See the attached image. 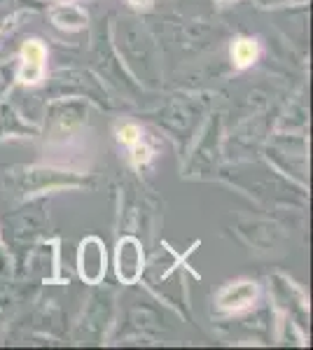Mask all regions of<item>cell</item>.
<instances>
[{
    "label": "cell",
    "instance_id": "8",
    "mask_svg": "<svg viewBox=\"0 0 313 350\" xmlns=\"http://www.w3.org/2000/svg\"><path fill=\"white\" fill-rule=\"evenodd\" d=\"M140 135H143V133H140V129L136 126V124H124V126L117 131L119 143H122V145H129V148H131L134 143H138Z\"/></svg>",
    "mask_w": 313,
    "mask_h": 350
},
{
    "label": "cell",
    "instance_id": "5",
    "mask_svg": "<svg viewBox=\"0 0 313 350\" xmlns=\"http://www.w3.org/2000/svg\"><path fill=\"white\" fill-rule=\"evenodd\" d=\"M49 19L54 26L64 28V31H79L87 26V12L79 10L77 5H54L49 10Z\"/></svg>",
    "mask_w": 313,
    "mask_h": 350
},
{
    "label": "cell",
    "instance_id": "9",
    "mask_svg": "<svg viewBox=\"0 0 313 350\" xmlns=\"http://www.w3.org/2000/svg\"><path fill=\"white\" fill-rule=\"evenodd\" d=\"M131 5H136V8H150L152 0H129Z\"/></svg>",
    "mask_w": 313,
    "mask_h": 350
},
{
    "label": "cell",
    "instance_id": "1",
    "mask_svg": "<svg viewBox=\"0 0 313 350\" xmlns=\"http://www.w3.org/2000/svg\"><path fill=\"white\" fill-rule=\"evenodd\" d=\"M108 267V257H105V245L101 239L89 236L79 243V252H77V271L79 278L89 285H99L105 275Z\"/></svg>",
    "mask_w": 313,
    "mask_h": 350
},
{
    "label": "cell",
    "instance_id": "7",
    "mask_svg": "<svg viewBox=\"0 0 313 350\" xmlns=\"http://www.w3.org/2000/svg\"><path fill=\"white\" fill-rule=\"evenodd\" d=\"M150 159H152L150 145H145L143 140L131 145V161H134L136 166H145V163H150Z\"/></svg>",
    "mask_w": 313,
    "mask_h": 350
},
{
    "label": "cell",
    "instance_id": "3",
    "mask_svg": "<svg viewBox=\"0 0 313 350\" xmlns=\"http://www.w3.org/2000/svg\"><path fill=\"white\" fill-rule=\"evenodd\" d=\"M45 59H47L45 44L40 40H28L21 49L19 80L24 84H38L45 75Z\"/></svg>",
    "mask_w": 313,
    "mask_h": 350
},
{
    "label": "cell",
    "instance_id": "6",
    "mask_svg": "<svg viewBox=\"0 0 313 350\" xmlns=\"http://www.w3.org/2000/svg\"><path fill=\"white\" fill-rule=\"evenodd\" d=\"M258 54H260V47H258V40L253 38H238L231 44V61H234L236 68H248L258 61Z\"/></svg>",
    "mask_w": 313,
    "mask_h": 350
},
{
    "label": "cell",
    "instance_id": "4",
    "mask_svg": "<svg viewBox=\"0 0 313 350\" xmlns=\"http://www.w3.org/2000/svg\"><path fill=\"white\" fill-rule=\"evenodd\" d=\"M258 297V285L250 283V280H238V283H229L222 287L218 295V306L222 310H243Z\"/></svg>",
    "mask_w": 313,
    "mask_h": 350
},
{
    "label": "cell",
    "instance_id": "2",
    "mask_svg": "<svg viewBox=\"0 0 313 350\" xmlns=\"http://www.w3.org/2000/svg\"><path fill=\"white\" fill-rule=\"evenodd\" d=\"M117 275L122 283L134 285L143 273V250L136 239H122L117 243Z\"/></svg>",
    "mask_w": 313,
    "mask_h": 350
}]
</instances>
